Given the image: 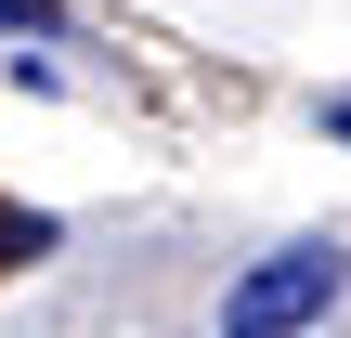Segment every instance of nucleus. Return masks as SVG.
Segmentation results:
<instances>
[{"label": "nucleus", "instance_id": "f03ea898", "mask_svg": "<svg viewBox=\"0 0 351 338\" xmlns=\"http://www.w3.org/2000/svg\"><path fill=\"white\" fill-rule=\"evenodd\" d=\"M65 26V0H0V39H52Z\"/></svg>", "mask_w": 351, "mask_h": 338}, {"label": "nucleus", "instance_id": "f257e3e1", "mask_svg": "<svg viewBox=\"0 0 351 338\" xmlns=\"http://www.w3.org/2000/svg\"><path fill=\"white\" fill-rule=\"evenodd\" d=\"M339 300H351V248L339 234H287L274 261H247L221 287V338H313Z\"/></svg>", "mask_w": 351, "mask_h": 338}, {"label": "nucleus", "instance_id": "7ed1b4c3", "mask_svg": "<svg viewBox=\"0 0 351 338\" xmlns=\"http://www.w3.org/2000/svg\"><path fill=\"white\" fill-rule=\"evenodd\" d=\"M313 117H326V143H351V91H326V104H313Z\"/></svg>", "mask_w": 351, "mask_h": 338}]
</instances>
